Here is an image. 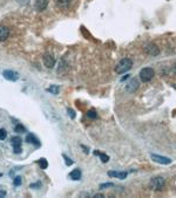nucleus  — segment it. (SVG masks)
<instances>
[{
	"mask_svg": "<svg viewBox=\"0 0 176 198\" xmlns=\"http://www.w3.org/2000/svg\"><path fill=\"white\" fill-rule=\"evenodd\" d=\"M132 67H133V61L128 58H124L116 65L115 70H116L117 74H123V73L128 72L129 69H132Z\"/></svg>",
	"mask_w": 176,
	"mask_h": 198,
	"instance_id": "f257e3e1",
	"label": "nucleus"
},
{
	"mask_svg": "<svg viewBox=\"0 0 176 198\" xmlns=\"http://www.w3.org/2000/svg\"><path fill=\"white\" fill-rule=\"evenodd\" d=\"M154 75H155V72H154V69L150 68V67L143 68V69H141V72H140V79H141V81H143V82H149V81H151L153 77H154Z\"/></svg>",
	"mask_w": 176,
	"mask_h": 198,
	"instance_id": "f03ea898",
	"label": "nucleus"
},
{
	"mask_svg": "<svg viewBox=\"0 0 176 198\" xmlns=\"http://www.w3.org/2000/svg\"><path fill=\"white\" fill-rule=\"evenodd\" d=\"M150 188L155 191H162L164 188V179L162 177H155L150 181Z\"/></svg>",
	"mask_w": 176,
	"mask_h": 198,
	"instance_id": "7ed1b4c3",
	"label": "nucleus"
},
{
	"mask_svg": "<svg viewBox=\"0 0 176 198\" xmlns=\"http://www.w3.org/2000/svg\"><path fill=\"white\" fill-rule=\"evenodd\" d=\"M145 51H146L147 54L150 55V56H157V55L160 54V49H159V47H157L156 45H154V43H149V45H147L146 48H145Z\"/></svg>",
	"mask_w": 176,
	"mask_h": 198,
	"instance_id": "20e7f679",
	"label": "nucleus"
},
{
	"mask_svg": "<svg viewBox=\"0 0 176 198\" xmlns=\"http://www.w3.org/2000/svg\"><path fill=\"white\" fill-rule=\"evenodd\" d=\"M139 89V81L136 79H132L127 85H126V90L128 93H135Z\"/></svg>",
	"mask_w": 176,
	"mask_h": 198,
	"instance_id": "39448f33",
	"label": "nucleus"
},
{
	"mask_svg": "<svg viewBox=\"0 0 176 198\" xmlns=\"http://www.w3.org/2000/svg\"><path fill=\"white\" fill-rule=\"evenodd\" d=\"M21 143H23V139L20 137L15 136V137L12 138V145H13L14 154H20L21 152Z\"/></svg>",
	"mask_w": 176,
	"mask_h": 198,
	"instance_id": "423d86ee",
	"label": "nucleus"
},
{
	"mask_svg": "<svg viewBox=\"0 0 176 198\" xmlns=\"http://www.w3.org/2000/svg\"><path fill=\"white\" fill-rule=\"evenodd\" d=\"M151 160L156 163H160V164H170L172 163V160L168 158V157H164V156H160V155H154L151 154L150 155Z\"/></svg>",
	"mask_w": 176,
	"mask_h": 198,
	"instance_id": "0eeeda50",
	"label": "nucleus"
},
{
	"mask_svg": "<svg viewBox=\"0 0 176 198\" xmlns=\"http://www.w3.org/2000/svg\"><path fill=\"white\" fill-rule=\"evenodd\" d=\"M2 75L8 81H17L19 79V74L17 72H14V70H4Z\"/></svg>",
	"mask_w": 176,
	"mask_h": 198,
	"instance_id": "6e6552de",
	"label": "nucleus"
},
{
	"mask_svg": "<svg viewBox=\"0 0 176 198\" xmlns=\"http://www.w3.org/2000/svg\"><path fill=\"white\" fill-rule=\"evenodd\" d=\"M44 65L47 68H53L55 65V59L51 54H45L44 55Z\"/></svg>",
	"mask_w": 176,
	"mask_h": 198,
	"instance_id": "1a4fd4ad",
	"label": "nucleus"
},
{
	"mask_svg": "<svg viewBox=\"0 0 176 198\" xmlns=\"http://www.w3.org/2000/svg\"><path fill=\"white\" fill-rule=\"evenodd\" d=\"M9 36V30L6 26L0 25V42H4Z\"/></svg>",
	"mask_w": 176,
	"mask_h": 198,
	"instance_id": "9d476101",
	"label": "nucleus"
},
{
	"mask_svg": "<svg viewBox=\"0 0 176 198\" xmlns=\"http://www.w3.org/2000/svg\"><path fill=\"white\" fill-rule=\"evenodd\" d=\"M48 5V0H35L34 7L36 11H44Z\"/></svg>",
	"mask_w": 176,
	"mask_h": 198,
	"instance_id": "9b49d317",
	"label": "nucleus"
},
{
	"mask_svg": "<svg viewBox=\"0 0 176 198\" xmlns=\"http://www.w3.org/2000/svg\"><path fill=\"white\" fill-rule=\"evenodd\" d=\"M108 176L115 177V178H119V179H124L127 177V172H124V171H109Z\"/></svg>",
	"mask_w": 176,
	"mask_h": 198,
	"instance_id": "f8f14e48",
	"label": "nucleus"
},
{
	"mask_svg": "<svg viewBox=\"0 0 176 198\" xmlns=\"http://www.w3.org/2000/svg\"><path fill=\"white\" fill-rule=\"evenodd\" d=\"M26 142H27V143L34 144L35 147H40V142H39V139H38L34 135H32V134H28V135L26 136Z\"/></svg>",
	"mask_w": 176,
	"mask_h": 198,
	"instance_id": "ddd939ff",
	"label": "nucleus"
},
{
	"mask_svg": "<svg viewBox=\"0 0 176 198\" xmlns=\"http://www.w3.org/2000/svg\"><path fill=\"white\" fill-rule=\"evenodd\" d=\"M69 177L73 179V181H79L81 178V171L80 169H74L71 173H69Z\"/></svg>",
	"mask_w": 176,
	"mask_h": 198,
	"instance_id": "4468645a",
	"label": "nucleus"
},
{
	"mask_svg": "<svg viewBox=\"0 0 176 198\" xmlns=\"http://www.w3.org/2000/svg\"><path fill=\"white\" fill-rule=\"evenodd\" d=\"M59 90H60L59 86H55V85H53V86H51V87L47 88V92L51 93V94H53V95H58Z\"/></svg>",
	"mask_w": 176,
	"mask_h": 198,
	"instance_id": "2eb2a0df",
	"label": "nucleus"
},
{
	"mask_svg": "<svg viewBox=\"0 0 176 198\" xmlns=\"http://www.w3.org/2000/svg\"><path fill=\"white\" fill-rule=\"evenodd\" d=\"M94 154H95V155H97V156H99V157L101 158V161H102L103 163H107V162L109 161V157H108L107 155H105V154H102V152H99V151H95Z\"/></svg>",
	"mask_w": 176,
	"mask_h": 198,
	"instance_id": "dca6fc26",
	"label": "nucleus"
},
{
	"mask_svg": "<svg viewBox=\"0 0 176 198\" xmlns=\"http://www.w3.org/2000/svg\"><path fill=\"white\" fill-rule=\"evenodd\" d=\"M71 1L72 0H58V5L60 7H67V6H69Z\"/></svg>",
	"mask_w": 176,
	"mask_h": 198,
	"instance_id": "f3484780",
	"label": "nucleus"
},
{
	"mask_svg": "<svg viewBox=\"0 0 176 198\" xmlns=\"http://www.w3.org/2000/svg\"><path fill=\"white\" fill-rule=\"evenodd\" d=\"M87 116L89 119H92V120H95L97 117V114L95 113V110H89L87 113Z\"/></svg>",
	"mask_w": 176,
	"mask_h": 198,
	"instance_id": "a211bd4d",
	"label": "nucleus"
},
{
	"mask_svg": "<svg viewBox=\"0 0 176 198\" xmlns=\"http://www.w3.org/2000/svg\"><path fill=\"white\" fill-rule=\"evenodd\" d=\"M40 166H41V169H47V166H48V163H47V161L45 160V158H41L39 162H38Z\"/></svg>",
	"mask_w": 176,
	"mask_h": 198,
	"instance_id": "6ab92c4d",
	"label": "nucleus"
},
{
	"mask_svg": "<svg viewBox=\"0 0 176 198\" xmlns=\"http://www.w3.org/2000/svg\"><path fill=\"white\" fill-rule=\"evenodd\" d=\"M21 182H23V178H21L20 176H18V177H15V178H14V181H13V184H14L15 186H19V185L21 184Z\"/></svg>",
	"mask_w": 176,
	"mask_h": 198,
	"instance_id": "aec40b11",
	"label": "nucleus"
},
{
	"mask_svg": "<svg viewBox=\"0 0 176 198\" xmlns=\"http://www.w3.org/2000/svg\"><path fill=\"white\" fill-rule=\"evenodd\" d=\"M14 130L17 132H24L26 129H25V127H23L21 124H17V126L14 127Z\"/></svg>",
	"mask_w": 176,
	"mask_h": 198,
	"instance_id": "412c9836",
	"label": "nucleus"
},
{
	"mask_svg": "<svg viewBox=\"0 0 176 198\" xmlns=\"http://www.w3.org/2000/svg\"><path fill=\"white\" fill-rule=\"evenodd\" d=\"M7 136V132L5 129H0V139H5Z\"/></svg>",
	"mask_w": 176,
	"mask_h": 198,
	"instance_id": "4be33fe9",
	"label": "nucleus"
},
{
	"mask_svg": "<svg viewBox=\"0 0 176 198\" xmlns=\"http://www.w3.org/2000/svg\"><path fill=\"white\" fill-rule=\"evenodd\" d=\"M63 158H65V162H66V165H72L73 164V161L69 158V157H67L66 155H63Z\"/></svg>",
	"mask_w": 176,
	"mask_h": 198,
	"instance_id": "5701e85b",
	"label": "nucleus"
},
{
	"mask_svg": "<svg viewBox=\"0 0 176 198\" xmlns=\"http://www.w3.org/2000/svg\"><path fill=\"white\" fill-rule=\"evenodd\" d=\"M114 184L113 183H105V184H101L100 185V189H105V188H108V186H113Z\"/></svg>",
	"mask_w": 176,
	"mask_h": 198,
	"instance_id": "b1692460",
	"label": "nucleus"
},
{
	"mask_svg": "<svg viewBox=\"0 0 176 198\" xmlns=\"http://www.w3.org/2000/svg\"><path fill=\"white\" fill-rule=\"evenodd\" d=\"M68 115H71L72 119H75V114H74V111L72 109H68Z\"/></svg>",
	"mask_w": 176,
	"mask_h": 198,
	"instance_id": "393cba45",
	"label": "nucleus"
},
{
	"mask_svg": "<svg viewBox=\"0 0 176 198\" xmlns=\"http://www.w3.org/2000/svg\"><path fill=\"white\" fill-rule=\"evenodd\" d=\"M36 186H40V183H35V184H31V188H36Z\"/></svg>",
	"mask_w": 176,
	"mask_h": 198,
	"instance_id": "a878e982",
	"label": "nucleus"
},
{
	"mask_svg": "<svg viewBox=\"0 0 176 198\" xmlns=\"http://www.w3.org/2000/svg\"><path fill=\"white\" fill-rule=\"evenodd\" d=\"M4 196H6V191L0 190V197H4Z\"/></svg>",
	"mask_w": 176,
	"mask_h": 198,
	"instance_id": "bb28decb",
	"label": "nucleus"
},
{
	"mask_svg": "<svg viewBox=\"0 0 176 198\" xmlns=\"http://www.w3.org/2000/svg\"><path fill=\"white\" fill-rule=\"evenodd\" d=\"M174 72H175V73H176V64H175V65H174Z\"/></svg>",
	"mask_w": 176,
	"mask_h": 198,
	"instance_id": "cd10ccee",
	"label": "nucleus"
},
{
	"mask_svg": "<svg viewBox=\"0 0 176 198\" xmlns=\"http://www.w3.org/2000/svg\"><path fill=\"white\" fill-rule=\"evenodd\" d=\"M0 177H1V173H0Z\"/></svg>",
	"mask_w": 176,
	"mask_h": 198,
	"instance_id": "c85d7f7f",
	"label": "nucleus"
}]
</instances>
